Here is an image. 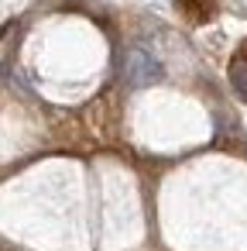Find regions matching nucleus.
Here are the masks:
<instances>
[{
  "instance_id": "obj_3",
  "label": "nucleus",
  "mask_w": 247,
  "mask_h": 251,
  "mask_svg": "<svg viewBox=\"0 0 247 251\" xmlns=\"http://www.w3.org/2000/svg\"><path fill=\"white\" fill-rule=\"evenodd\" d=\"M175 7L182 11V18H189L192 25H206L216 18V0H175Z\"/></svg>"
},
{
  "instance_id": "obj_2",
  "label": "nucleus",
  "mask_w": 247,
  "mask_h": 251,
  "mask_svg": "<svg viewBox=\"0 0 247 251\" xmlns=\"http://www.w3.org/2000/svg\"><path fill=\"white\" fill-rule=\"evenodd\" d=\"M226 76H230L233 93L247 103V42H240L237 52L230 55V69H226Z\"/></svg>"
},
{
  "instance_id": "obj_1",
  "label": "nucleus",
  "mask_w": 247,
  "mask_h": 251,
  "mask_svg": "<svg viewBox=\"0 0 247 251\" xmlns=\"http://www.w3.org/2000/svg\"><path fill=\"white\" fill-rule=\"evenodd\" d=\"M120 73H124V79H127L131 86H151V83L161 79V62H158L148 49H131V52L124 55Z\"/></svg>"
}]
</instances>
